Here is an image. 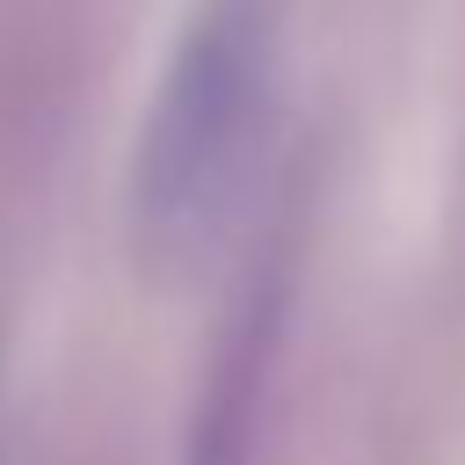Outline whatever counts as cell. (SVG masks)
Here are the masks:
<instances>
[{
    "label": "cell",
    "instance_id": "1",
    "mask_svg": "<svg viewBox=\"0 0 465 465\" xmlns=\"http://www.w3.org/2000/svg\"><path fill=\"white\" fill-rule=\"evenodd\" d=\"M269 0H203L153 87L131 153V247L138 262H182L211 225L232 167L247 153V124L269 80Z\"/></svg>",
    "mask_w": 465,
    "mask_h": 465
},
{
    "label": "cell",
    "instance_id": "2",
    "mask_svg": "<svg viewBox=\"0 0 465 465\" xmlns=\"http://www.w3.org/2000/svg\"><path fill=\"white\" fill-rule=\"evenodd\" d=\"M254 400H262V334H254V312H247V327H232V341L218 349V371L203 385L196 436H189V458L182 465H247Z\"/></svg>",
    "mask_w": 465,
    "mask_h": 465
}]
</instances>
